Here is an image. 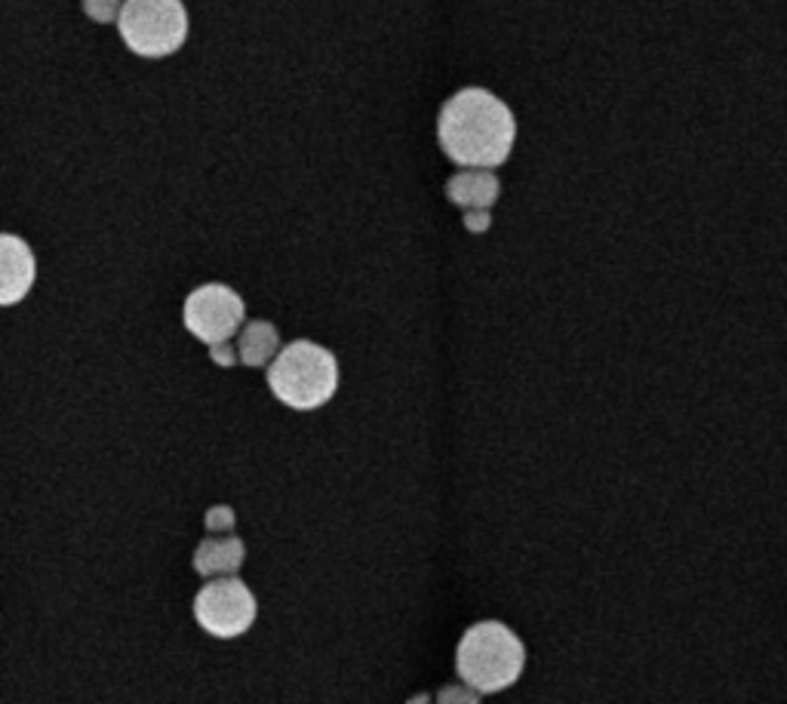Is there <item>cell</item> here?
<instances>
[{
  "mask_svg": "<svg viewBox=\"0 0 787 704\" xmlns=\"http://www.w3.org/2000/svg\"><path fill=\"white\" fill-rule=\"evenodd\" d=\"M517 139L514 112L489 90L467 86L440 108L437 142L465 170H496L511 158Z\"/></svg>",
  "mask_w": 787,
  "mask_h": 704,
  "instance_id": "obj_1",
  "label": "cell"
},
{
  "mask_svg": "<svg viewBox=\"0 0 787 704\" xmlns=\"http://www.w3.org/2000/svg\"><path fill=\"white\" fill-rule=\"evenodd\" d=\"M526 665V649L508 624L477 622L467 627L455 653V671L483 695L514 686Z\"/></svg>",
  "mask_w": 787,
  "mask_h": 704,
  "instance_id": "obj_2",
  "label": "cell"
},
{
  "mask_svg": "<svg viewBox=\"0 0 787 704\" xmlns=\"http://www.w3.org/2000/svg\"><path fill=\"white\" fill-rule=\"evenodd\" d=\"M268 388L280 403L292 409H317L333 401L338 388V363L333 351L299 338L277 354L268 367Z\"/></svg>",
  "mask_w": 787,
  "mask_h": 704,
  "instance_id": "obj_3",
  "label": "cell"
},
{
  "mask_svg": "<svg viewBox=\"0 0 787 704\" xmlns=\"http://www.w3.org/2000/svg\"><path fill=\"white\" fill-rule=\"evenodd\" d=\"M117 32L136 56L163 59L182 49L188 37V13L182 0H127Z\"/></svg>",
  "mask_w": 787,
  "mask_h": 704,
  "instance_id": "obj_4",
  "label": "cell"
},
{
  "mask_svg": "<svg viewBox=\"0 0 787 704\" xmlns=\"http://www.w3.org/2000/svg\"><path fill=\"white\" fill-rule=\"evenodd\" d=\"M258 615L253 591L234 576H216L194 597V619L209 637L234 640L246 634Z\"/></svg>",
  "mask_w": 787,
  "mask_h": 704,
  "instance_id": "obj_5",
  "label": "cell"
},
{
  "mask_svg": "<svg viewBox=\"0 0 787 704\" xmlns=\"http://www.w3.org/2000/svg\"><path fill=\"white\" fill-rule=\"evenodd\" d=\"M243 318H246L243 299L225 284L197 287L185 299V326L194 338H200L207 345L228 342L241 330Z\"/></svg>",
  "mask_w": 787,
  "mask_h": 704,
  "instance_id": "obj_6",
  "label": "cell"
},
{
  "mask_svg": "<svg viewBox=\"0 0 787 704\" xmlns=\"http://www.w3.org/2000/svg\"><path fill=\"white\" fill-rule=\"evenodd\" d=\"M0 302L16 304L25 299V292L34 284V256L28 243L19 241L16 234L0 238Z\"/></svg>",
  "mask_w": 787,
  "mask_h": 704,
  "instance_id": "obj_7",
  "label": "cell"
},
{
  "mask_svg": "<svg viewBox=\"0 0 787 704\" xmlns=\"http://www.w3.org/2000/svg\"><path fill=\"white\" fill-rule=\"evenodd\" d=\"M246 547L238 535H212L204 539L194 551V573L204 578L216 576H234L243 566Z\"/></svg>",
  "mask_w": 787,
  "mask_h": 704,
  "instance_id": "obj_8",
  "label": "cell"
},
{
  "mask_svg": "<svg viewBox=\"0 0 787 704\" xmlns=\"http://www.w3.org/2000/svg\"><path fill=\"white\" fill-rule=\"evenodd\" d=\"M498 192L501 185L489 170H465L447 182V197L462 209H493Z\"/></svg>",
  "mask_w": 787,
  "mask_h": 704,
  "instance_id": "obj_9",
  "label": "cell"
},
{
  "mask_svg": "<svg viewBox=\"0 0 787 704\" xmlns=\"http://www.w3.org/2000/svg\"><path fill=\"white\" fill-rule=\"evenodd\" d=\"M238 351H241V363L250 369L271 367V360L280 354V336L268 321H253L246 323L241 330V342H238Z\"/></svg>",
  "mask_w": 787,
  "mask_h": 704,
  "instance_id": "obj_10",
  "label": "cell"
},
{
  "mask_svg": "<svg viewBox=\"0 0 787 704\" xmlns=\"http://www.w3.org/2000/svg\"><path fill=\"white\" fill-rule=\"evenodd\" d=\"M127 0H83V13L105 25V22H117L120 19V10H124Z\"/></svg>",
  "mask_w": 787,
  "mask_h": 704,
  "instance_id": "obj_11",
  "label": "cell"
},
{
  "mask_svg": "<svg viewBox=\"0 0 787 704\" xmlns=\"http://www.w3.org/2000/svg\"><path fill=\"white\" fill-rule=\"evenodd\" d=\"M204 523L212 535H222V532H231L234 523H238V517H234V508H228V505H212L204 517Z\"/></svg>",
  "mask_w": 787,
  "mask_h": 704,
  "instance_id": "obj_12",
  "label": "cell"
},
{
  "mask_svg": "<svg viewBox=\"0 0 787 704\" xmlns=\"http://www.w3.org/2000/svg\"><path fill=\"white\" fill-rule=\"evenodd\" d=\"M209 357H212L216 367L231 369L241 360V351H238L234 345H228V342H219V345H209Z\"/></svg>",
  "mask_w": 787,
  "mask_h": 704,
  "instance_id": "obj_13",
  "label": "cell"
},
{
  "mask_svg": "<svg viewBox=\"0 0 787 704\" xmlns=\"http://www.w3.org/2000/svg\"><path fill=\"white\" fill-rule=\"evenodd\" d=\"M481 695L483 692H477L474 686H467V689H459V686H450V689H443L440 692V702H462V704H474V702H481Z\"/></svg>",
  "mask_w": 787,
  "mask_h": 704,
  "instance_id": "obj_14",
  "label": "cell"
},
{
  "mask_svg": "<svg viewBox=\"0 0 787 704\" xmlns=\"http://www.w3.org/2000/svg\"><path fill=\"white\" fill-rule=\"evenodd\" d=\"M465 228L474 234H483L489 228V209H465Z\"/></svg>",
  "mask_w": 787,
  "mask_h": 704,
  "instance_id": "obj_15",
  "label": "cell"
}]
</instances>
